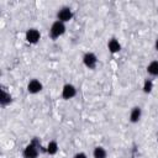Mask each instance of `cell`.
Instances as JSON below:
<instances>
[{"label": "cell", "instance_id": "6da1fadb", "mask_svg": "<svg viewBox=\"0 0 158 158\" xmlns=\"http://www.w3.org/2000/svg\"><path fill=\"white\" fill-rule=\"evenodd\" d=\"M41 149L46 152V148L42 147L40 138L35 137V138H32V141L28 144L25 146L23 152H22V156H23V158H37Z\"/></svg>", "mask_w": 158, "mask_h": 158}, {"label": "cell", "instance_id": "7a4b0ae2", "mask_svg": "<svg viewBox=\"0 0 158 158\" xmlns=\"http://www.w3.org/2000/svg\"><path fill=\"white\" fill-rule=\"evenodd\" d=\"M65 30H67L65 23H63V22L56 20V21L51 25V27H49V30H48V35H49V37H51L52 40H57V38H59L60 36H63V35L65 33Z\"/></svg>", "mask_w": 158, "mask_h": 158}, {"label": "cell", "instance_id": "3957f363", "mask_svg": "<svg viewBox=\"0 0 158 158\" xmlns=\"http://www.w3.org/2000/svg\"><path fill=\"white\" fill-rule=\"evenodd\" d=\"M73 16H74L73 10H72L69 6H62V7L57 11V15H56L57 20L60 21V22H63V23L69 22V21L73 19Z\"/></svg>", "mask_w": 158, "mask_h": 158}, {"label": "cell", "instance_id": "277c9868", "mask_svg": "<svg viewBox=\"0 0 158 158\" xmlns=\"http://www.w3.org/2000/svg\"><path fill=\"white\" fill-rule=\"evenodd\" d=\"M25 40L30 44H37L41 40V32L37 28L31 27L25 32Z\"/></svg>", "mask_w": 158, "mask_h": 158}, {"label": "cell", "instance_id": "5b68a950", "mask_svg": "<svg viewBox=\"0 0 158 158\" xmlns=\"http://www.w3.org/2000/svg\"><path fill=\"white\" fill-rule=\"evenodd\" d=\"M83 64L88 68V69H95L98 65V57L95 53L93 52H86L83 56Z\"/></svg>", "mask_w": 158, "mask_h": 158}, {"label": "cell", "instance_id": "8992f818", "mask_svg": "<svg viewBox=\"0 0 158 158\" xmlns=\"http://www.w3.org/2000/svg\"><path fill=\"white\" fill-rule=\"evenodd\" d=\"M60 95H62V98H63L64 100H70V99H73V98L77 95V88H75L73 84L67 83V84L63 85Z\"/></svg>", "mask_w": 158, "mask_h": 158}, {"label": "cell", "instance_id": "52a82bcc", "mask_svg": "<svg viewBox=\"0 0 158 158\" xmlns=\"http://www.w3.org/2000/svg\"><path fill=\"white\" fill-rule=\"evenodd\" d=\"M26 89H27V93H28V94L35 95V94H38V93L42 91V89H43V84H42L38 79H31V80L27 83Z\"/></svg>", "mask_w": 158, "mask_h": 158}, {"label": "cell", "instance_id": "ba28073f", "mask_svg": "<svg viewBox=\"0 0 158 158\" xmlns=\"http://www.w3.org/2000/svg\"><path fill=\"white\" fill-rule=\"evenodd\" d=\"M142 117V109L139 106H133L130 111V116L128 120L131 123H137Z\"/></svg>", "mask_w": 158, "mask_h": 158}, {"label": "cell", "instance_id": "9c48e42d", "mask_svg": "<svg viewBox=\"0 0 158 158\" xmlns=\"http://www.w3.org/2000/svg\"><path fill=\"white\" fill-rule=\"evenodd\" d=\"M107 49H109L110 53L116 54V53H118L121 51V43L116 38H110L109 42H107Z\"/></svg>", "mask_w": 158, "mask_h": 158}, {"label": "cell", "instance_id": "30bf717a", "mask_svg": "<svg viewBox=\"0 0 158 158\" xmlns=\"http://www.w3.org/2000/svg\"><path fill=\"white\" fill-rule=\"evenodd\" d=\"M11 101H12V96H11V94H10L9 91H6L5 89H1V96H0V105H1L2 107H5V106L10 105V104H11Z\"/></svg>", "mask_w": 158, "mask_h": 158}, {"label": "cell", "instance_id": "8fae6325", "mask_svg": "<svg viewBox=\"0 0 158 158\" xmlns=\"http://www.w3.org/2000/svg\"><path fill=\"white\" fill-rule=\"evenodd\" d=\"M58 149H59L58 142H57V141H54V139L49 141V142H48V144L46 146V153H47V154H49V156H54V154H57Z\"/></svg>", "mask_w": 158, "mask_h": 158}, {"label": "cell", "instance_id": "7c38bea8", "mask_svg": "<svg viewBox=\"0 0 158 158\" xmlns=\"http://www.w3.org/2000/svg\"><path fill=\"white\" fill-rule=\"evenodd\" d=\"M107 151L102 146H96L93 149V158H106Z\"/></svg>", "mask_w": 158, "mask_h": 158}, {"label": "cell", "instance_id": "4fadbf2b", "mask_svg": "<svg viewBox=\"0 0 158 158\" xmlns=\"http://www.w3.org/2000/svg\"><path fill=\"white\" fill-rule=\"evenodd\" d=\"M147 73L151 77H158V60H152L147 65Z\"/></svg>", "mask_w": 158, "mask_h": 158}, {"label": "cell", "instance_id": "5bb4252c", "mask_svg": "<svg viewBox=\"0 0 158 158\" xmlns=\"http://www.w3.org/2000/svg\"><path fill=\"white\" fill-rule=\"evenodd\" d=\"M142 90H143L144 94H151L152 90H153V81L151 79H148V78L144 79L143 85H142Z\"/></svg>", "mask_w": 158, "mask_h": 158}, {"label": "cell", "instance_id": "9a60e30c", "mask_svg": "<svg viewBox=\"0 0 158 158\" xmlns=\"http://www.w3.org/2000/svg\"><path fill=\"white\" fill-rule=\"evenodd\" d=\"M73 158H88V156H86V153H84V152H78V153H75V154L73 156Z\"/></svg>", "mask_w": 158, "mask_h": 158}, {"label": "cell", "instance_id": "2e32d148", "mask_svg": "<svg viewBox=\"0 0 158 158\" xmlns=\"http://www.w3.org/2000/svg\"><path fill=\"white\" fill-rule=\"evenodd\" d=\"M154 48H156V51L158 52V38H157L156 42H154Z\"/></svg>", "mask_w": 158, "mask_h": 158}, {"label": "cell", "instance_id": "e0dca14e", "mask_svg": "<svg viewBox=\"0 0 158 158\" xmlns=\"http://www.w3.org/2000/svg\"><path fill=\"white\" fill-rule=\"evenodd\" d=\"M157 139H158V133H157Z\"/></svg>", "mask_w": 158, "mask_h": 158}]
</instances>
